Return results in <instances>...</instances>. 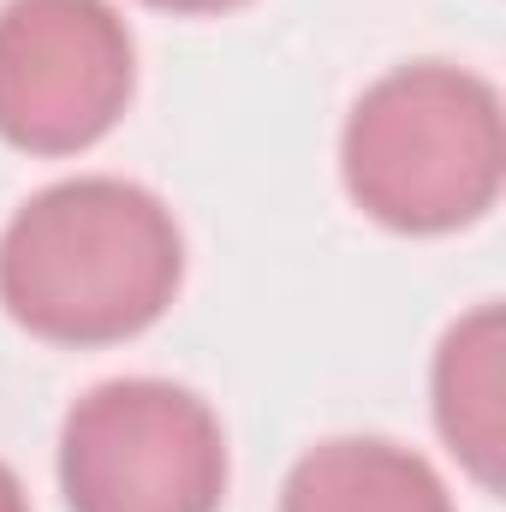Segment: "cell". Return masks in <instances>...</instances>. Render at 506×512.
<instances>
[{
	"instance_id": "6da1fadb",
	"label": "cell",
	"mask_w": 506,
	"mask_h": 512,
	"mask_svg": "<svg viewBox=\"0 0 506 512\" xmlns=\"http://www.w3.org/2000/svg\"><path fill=\"white\" fill-rule=\"evenodd\" d=\"M185 274L173 209L131 179L36 191L0 233V304L48 346H120L161 322Z\"/></svg>"
},
{
	"instance_id": "7a4b0ae2",
	"label": "cell",
	"mask_w": 506,
	"mask_h": 512,
	"mask_svg": "<svg viewBox=\"0 0 506 512\" xmlns=\"http://www.w3.org/2000/svg\"><path fill=\"white\" fill-rule=\"evenodd\" d=\"M352 203L393 233H459L483 221L506 179L501 96L489 78L417 60L376 78L340 137Z\"/></svg>"
},
{
	"instance_id": "3957f363",
	"label": "cell",
	"mask_w": 506,
	"mask_h": 512,
	"mask_svg": "<svg viewBox=\"0 0 506 512\" xmlns=\"http://www.w3.org/2000/svg\"><path fill=\"white\" fill-rule=\"evenodd\" d=\"M60 489L72 512H221V417L173 382H102L60 429Z\"/></svg>"
},
{
	"instance_id": "277c9868",
	"label": "cell",
	"mask_w": 506,
	"mask_h": 512,
	"mask_svg": "<svg viewBox=\"0 0 506 512\" xmlns=\"http://www.w3.org/2000/svg\"><path fill=\"white\" fill-rule=\"evenodd\" d=\"M137 84L126 18L108 0L0 6V137L24 155H78L120 126Z\"/></svg>"
},
{
	"instance_id": "5b68a950",
	"label": "cell",
	"mask_w": 506,
	"mask_h": 512,
	"mask_svg": "<svg viewBox=\"0 0 506 512\" xmlns=\"http://www.w3.org/2000/svg\"><path fill=\"white\" fill-rule=\"evenodd\" d=\"M280 512H453V495L423 453L381 435H340L292 465Z\"/></svg>"
},
{
	"instance_id": "8992f818",
	"label": "cell",
	"mask_w": 506,
	"mask_h": 512,
	"mask_svg": "<svg viewBox=\"0 0 506 512\" xmlns=\"http://www.w3.org/2000/svg\"><path fill=\"white\" fill-rule=\"evenodd\" d=\"M435 423L483 489L501 483V310L477 304L435 352Z\"/></svg>"
},
{
	"instance_id": "52a82bcc",
	"label": "cell",
	"mask_w": 506,
	"mask_h": 512,
	"mask_svg": "<svg viewBox=\"0 0 506 512\" xmlns=\"http://www.w3.org/2000/svg\"><path fill=\"white\" fill-rule=\"evenodd\" d=\"M155 12H173V18H221V12H239L251 0H143Z\"/></svg>"
},
{
	"instance_id": "ba28073f",
	"label": "cell",
	"mask_w": 506,
	"mask_h": 512,
	"mask_svg": "<svg viewBox=\"0 0 506 512\" xmlns=\"http://www.w3.org/2000/svg\"><path fill=\"white\" fill-rule=\"evenodd\" d=\"M0 512H30V495H24V483L12 477V465H0Z\"/></svg>"
}]
</instances>
